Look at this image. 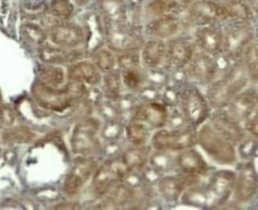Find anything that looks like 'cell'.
Returning <instances> with one entry per match:
<instances>
[{"label": "cell", "mask_w": 258, "mask_h": 210, "mask_svg": "<svg viewBox=\"0 0 258 210\" xmlns=\"http://www.w3.org/2000/svg\"><path fill=\"white\" fill-rule=\"evenodd\" d=\"M71 81L84 85H97L101 81V74L96 65L91 61L84 60L73 65L70 70Z\"/></svg>", "instance_id": "cb8c5ba5"}, {"label": "cell", "mask_w": 258, "mask_h": 210, "mask_svg": "<svg viewBox=\"0 0 258 210\" xmlns=\"http://www.w3.org/2000/svg\"><path fill=\"white\" fill-rule=\"evenodd\" d=\"M97 168L96 162L91 158L77 160L71 172L68 175L64 190L69 195H75L82 189L84 184L94 175Z\"/></svg>", "instance_id": "e0dca14e"}, {"label": "cell", "mask_w": 258, "mask_h": 210, "mask_svg": "<svg viewBox=\"0 0 258 210\" xmlns=\"http://www.w3.org/2000/svg\"><path fill=\"white\" fill-rule=\"evenodd\" d=\"M234 196L238 202L251 201L257 193V174L252 162L241 164L236 174Z\"/></svg>", "instance_id": "4fadbf2b"}, {"label": "cell", "mask_w": 258, "mask_h": 210, "mask_svg": "<svg viewBox=\"0 0 258 210\" xmlns=\"http://www.w3.org/2000/svg\"><path fill=\"white\" fill-rule=\"evenodd\" d=\"M150 129L144 123L133 118L126 127V135L133 144L145 145L150 138Z\"/></svg>", "instance_id": "f1b7e54d"}, {"label": "cell", "mask_w": 258, "mask_h": 210, "mask_svg": "<svg viewBox=\"0 0 258 210\" xmlns=\"http://www.w3.org/2000/svg\"><path fill=\"white\" fill-rule=\"evenodd\" d=\"M94 62L99 71L107 73L114 70L117 60L112 51L107 48H103L96 52L94 57Z\"/></svg>", "instance_id": "d6a6232c"}, {"label": "cell", "mask_w": 258, "mask_h": 210, "mask_svg": "<svg viewBox=\"0 0 258 210\" xmlns=\"http://www.w3.org/2000/svg\"><path fill=\"white\" fill-rule=\"evenodd\" d=\"M50 39L53 43L64 48H74L84 41L82 28L75 23H66L56 25L50 31Z\"/></svg>", "instance_id": "7402d4cb"}, {"label": "cell", "mask_w": 258, "mask_h": 210, "mask_svg": "<svg viewBox=\"0 0 258 210\" xmlns=\"http://www.w3.org/2000/svg\"><path fill=\"white\" fill-rule=\"evenodd\" d=\"M0 117H1V121L3 124H6V125H11L13 124L14 120H15L13 113L9 108L5 107L1 109Z\"/></svg>", "instance_id": "8d00e7d4"}, {"label": "cell", "mask_w": 258, "mask_h": 210, "mask_svg": "<svg viewBox=\"0 0 258 210\" xmlns=\"http://www.w3.org/2000/svg\"><path fill=\"white\" fill-rule=\"evenodd\" d=\"M142 59L152 70H158L167 63V42L165 40L151 38L143 45Z\"/></svg>", "instance_id": "603a6c76"}, {"label": "cell", "mask_w": 258, "mask_h": 210, "mask_svg": "<svg viewBox=\"0 0 258 210\" xmlns=\"http://www.w3.org/2000/svg\"><path fill=\"white\" fill-rule=\"evenodd\" d=\"M168 113L166 106L159 102H147L140 105L134 118L140 120L151 129H161L166 125Z\"/></svg>", "instance_id": "d6986e66"}, {"label": "cell", "mask_w": 258, "mask_h": 210, "mask_svg": "<svg viewBox=\"0 0 258 210\" xmlns=\"http://www.w3.org/2000/svg\"><path fill=\"white\" fill-rule=\"evenodd\" d=\"M194 0H153L150 4V9L154 15L174 14L187 9Z\"/></svg>", "instance_id": "484cf974"}, {"label": "cell", "mask_w": 258, "mask_h": 210, "mask_svg": "<svg viewBox=\"0 0 258 210\" xmlns=\"http://www.w3.org/2000/svg\"><path fill=\"white\" fill-rule=\"evenodd\" d=\"M121 75L118 70L107 72L103 79L105 93L110 99H117L121 90Z\"/></svg>", "instance_id": "4dcf8cb0"}, {"label": "cell", "mask_w": 258, "mask_h": 210, "mask_svg": "<svg viewBox=\"0 0 258 210\" xmlns=\"http://www.w3.org/2000/svg\"><path fill=\"white\" fill-rule=\"evenodd\" d=\"M197 131V144L214 162L220 165L235 164L238 154L234 145L210 124H204Z\"/></svg>", "instance_id": "3957f363"}, {"label": "cell", "mask_w": 258, "mask_h": 210, "mask_svg": "<svg viewBox=\"0 0 258 210\" xmlns=\"http://www.w3.org/2000/svg\"><path fill=\"white\" fill-rule=\"evenodd\" d=\"M78 56L79 55L74 51L63 50L52 47H44L40 50L41 60L52 64L72 62L77 59Z\"/></svg>", "instance_id": "f546056e"}, {"label": "cell", "mask_w": 258, "mask_h": 210, "mask_svg": "<svg viewBox=\"0 0 258 210\" xmlns=\"http://www.w3.org/2000/svg\"><path fill=\"white\" fill-rule=\"evenodd\" d=\"M75 1L77 4H80V5H84V4L88 2V0H75Z\"/></svg>", "instance_id": "74e56055"}, {"label": "cell", "mask_w": 258, "mask_h": 210, "mask_svg": "<svg viewBox=\"0 0 258 210\" xmlns=\"http://www.w3.org/2000/svg\"><path fill=\"white\" fill-rule=\"evenodd\" d=\"M249 76L243 65L234 66L223 78L211 83L206 98L210 107L225 109L235 95L246 88Z\"/></svg>", "instance_id": "6da1fadb"}, {"label": "cell", "mask_w": 258, "mask_h": 210, "mask_svg": "<svg viewBox=\"0 0 258 210\" xmlns=\"http://www.w3.org/2000/svg\"><path fill=\"white\" fill-rule=\"evenodd\" d=\"M176 164L182 174L191 176L202 178L209 171L208 164L202 154L194 147L180 151L176 158Z\"/></svg>", "instance_id": "44dd1931"}, {"label": "cell", "mask_w": 258, "mask_h": 210, "mask_svg": "<svg viewBox=\"0 0 258 210\" xmlns=\"http://www.w3.org/2000/svg\"><path fill=\"white\" fill-rule=\"evenodd\" d=\"M223 4L226 7L230 22L249 23L252 18L251 8L241 0H225Z\"/></svg>", "instance_id": "83f0119b"}, {"label": "cell", "mask_w": 258, "mask_h": 210, "mask_svg": "<svg viewBox=\"0 0 258 210\" xmlns=\"http://www.w3.org/2000/svg\"><path fill=\"white\" fill-rule=\"evenodd\" d=\"M223 33V52L237 61H239L246 45L255 38L254 33L249 23L231 22L230 27Z\"/></svg>", "instance_id": "30bf717a"}, {"label": "cell", "mask_w": 258, "mask_h": 210, "mask_svg": "<svg viewBox=\"0 0 258 210\" xmlns=\"http://www.w3.org/2000/svg\"><path fill=\"white\" fill-rule=\"evenodd\" d=\"M151 143L159 151H182L197 144V130L189 125L177 129H157L152 136Z\"/></svg>", "instance_id": "8992f818"}, {"label": "cell", "mask_w": 258, "mask_h": 210, "mask_svg": "<svg viewBox=\"0 0 258 210\" xmlns=\"http://www.w3.org/2000/svg\"><path fill=\"white\" fill-rule=\"evenodd\" d=\"M180 19L174 14L158 15L147 25L146 31L152 38L165 40L173 38L179 32Z\"/></svg>", "instance_id": "ffe728a7"}, {"label": "cell", "mask_w": 258, "mask_h": 210, "mask_svg": "<svg viewBox=\"0 0 258 210\" xmlns=\"http://www.w3.org/2000/svg\"><path fill=\"white\" fill-rule=\"evenodd\" d=\"M210 124L234 145L238 144L245 137V131L241 123L224 109H216L211 113Z\"/></svg>", "instance_id": "5bb4252c"}, {"label": "cell", "mask_w": 258, "mask_h": 210, "mask_svg": "<svg viewBox=\"0 0 258 210\" xmlns=\"http://www.w3.org/2000/svg\"><path fill=\"white\" fill-rule=\"evenodd\" d=\"M99 131V123L92 119L83 120L73 131V147L77 154H84L92 148Z\"/></svg>", "instance_id": "ac0fdd59"}, {"label": "cell", "mask_w": 258, "mask_h": 210, "mask_svg": "<svg viewBox=\"0 0 258 210\" xmlns=\"http://www.w3.org/2000/svg\"><path fill=\"white\" fill-rule=\"evenodd\" d=\"M23 34L26 38L34 42H38L42 38V32L37 25L26 24L23 26Z\"/></svg>", "instance_id": "d590c367"}, {"label": "cell", "mask_w": 258, "mask_h": 210, "mask_svg": "<svg viewBox=\"0 0 258 210\" xmlns=\"http://www.w3.org/2000/svg\"><path fill=\"white\" fill-rule=\"evenodd\" d=\"M150 151V147L146 145H135L124 153L122 156V160L130 171L141 169L148 163Z\"/></svg>", "instance_id": "d4e9b609"}, {"label": "cell", "mask_w": 258, "mask_h": 210, "mask_svg": "<svg viewBox=\"0 0 258 210\" xmlns=\"http://www.w3.org/2000/svg\"><path fill=\"white\" fill-rule=\"evenodd\" d=\"M41 82L50 87H58L64 81V70L57 66H46L40 73Z\"/></svg>", "instance_id": "1f68e13d"}, {"label": "cell", "mask_w": 258, "mask_h": 210, "mask_svg": "<svg viewBox=\"0 0 258 210\" xmlns=\"http://www.w3.org/2000/svg\"><path fill=\"white\" fill-rule=\"evenodd\" d=\"M85 92V85L72 81L63 88L50 87L38 83L33 88V95L42 107L52 111L62 112L81 99Z\"/></svg>", "instance_id": "7a4b0ae2"}, {"label": "cell", "mask_w": 258, "mask_h": 210, "mask_svg": "<svg viewBox=\"0 0 258 210\" xmlns=\"http://www.w3.org/2000/svg\"><path fill=\"white\" fill-rule=\"evenodd\" d=\"M184 69L186 75L193 83L209 85L216 78L219 66L213 57L200 50L195 52Z\"/></svg>", "instance_id": "8fae6325"}, {"label": "cell", "mask_w": 258, "mask_h": 210, "mask_svg": "<svg viewBox=\"0 0 258 210\" xmlns=\"http://www.w3.org/2000/svg\"><path fill=\"white\" fill-rule=\"evenodd\" d=\"M130 171L122 157L107 160L94 173V190L99 196L107 194L125 179Z\"/></svg>", "instance_id": "52a82bcc"}, {"label": "cell", "mask_w": 258, "mask_h": 210, "mask_svg": "<svg viewBox=\"0 0 258 210\" xmlns=\"http://www.w3.org/2000/svg\"><path fill=\"white\" fill-rule=\"evenodd\" d=\"M32 138V133L25 127H18L8 132V139L14 143H26Z\"/></svg>", "instance_id": "e575fe53"}, {"label": "cell", "mask_w": 258, "mask_h": 210, "mask_svg": "<svg viewBox=\"0 0 258 210\" xmlns=\"http://www.w3.org/2000/svg\"><path fill=\"white\" fill-rule=\"evenodd\" d=\"M187 9L189 18L198 26L216 25L219 22L228 21L227 11L223 2L197 0L193 1Z\"/></svg>", "instance_id": "9c48e42d"}, {"label": "cell", "mask_w": 258, "mask_h": 210, "mask_svg": "<svg viewBox=\"0 0 258 210\" xmlns=\"http://www.w3.org/2000/svg\"><path fill=\"white\" fill-rule=\"evenodd\" d=\"M257 101L256 88H245L226 106L227 112L241 123L245 131L255 136L258 134Z\"/></svg>", "instance_id": "277c9868"}, {"label": "cell", "mask_w": 258, "mask_h": 210, "mask_svg": "<svg viewBox=\"0 0 258 210\" xmlns=\"http://www.w3.org/2000/svg\"><path fill=\"white\" fill-rule=\"evenodd\" d=\"M194 42L200 51L215 58L223 52L224 33L216 25L198 26L194 34Z\"/></svg>", "instance_id": "9a60e30c"}, {"label": "cell", "mask_w": 258, "mask_h": 210, "mask_svg": "<svg viewBox=\"0 0 258 210\" xmlns=\"http://www.w3.org/2000/svg\"><path fill=\"white\" fill-rule=\"evenodd\" d=\"M194 41L185 37H173L167 42V63L176 70L184 69L196 52Z\"/></svg>", "instance_id": "2e32d148"}, {"label": "cell", "mask_w": 258, "mask_h": 210, "mask_svg": "<svg viewBox=\"0 0 258 210\" xmlns=\"http://www.w3.org/2000/svg\"><path fill=\"white\" fill-rule=\"evenodd\" d=\"M201 177L191 176L182 173L180 175H168L158 180L157 190L167 202L175 203L188 188L201 182Z\"/></svg>", "instance_id": "7c38bea8"}, {"label": "cell", "mask_w": 258, "mask_h": 210, "mask_svg": "<svg viewBox=\"0 0 258 210\" xmlns=\"http://www.w3.org/2000/svg\"><path fill=\"white\" fill-rule=\"evenodd\" d=\"M51 13L60 19H69L73 15V4L70 0H52L51 4Z\"/></svg>", "instance_id": "836d02e7"}, {"label": "cell", "mask_w": 258, "mask_h": 210, "mask_svg": "<svg viewBox=\"0 0 258 210\" xmlns=\"http://www.w3.org/2000/svg\"><path fill=\"white\" fill-rule=\"evenodd\" d=\"M236 174L230 170H219L210 177L204 190L207 204L219 206L228 201L234 192Z\"/></svg>", "instance_id": "ba28073f"}, {"label": "cell", "mask_w": 258, "mask_h": 210, "mask_svg": "<svg viewBox=\"0 0 258 210\" xmlns=\"http://www.w3.org/2000/svg\"><path fill=\"white\" fill-rule=\"evenodd\" d=\"M257 40L254 38L246 45L239 59L248 71L249 79L253 82L257 81Z\"/></svg>", "instance_id": "4316f807"}, {"label": "cell", "mask_w": 258, "mask_h": 210, "mask_svg": "<svg viewBox=\"0 0 258 210\" xmlns=\"http://www.w3.org/2000/svg\"><path fill=\"white\" fill-rule=\"evenodd\" d=\"M178 99L183 118L187 125L197 128L203 125L211 115V107L206 96L194 85L181 89Z\"/></svg>", "instance_id": "5b68a950"}]
</instances>
